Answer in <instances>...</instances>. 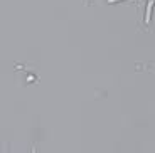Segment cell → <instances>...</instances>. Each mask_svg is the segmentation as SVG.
<instances>
[{"label":"cell","instance_id":"1","mask_svg":"<svg viewBox=\"0 0 155 153\" xmlns=\"http://www.w3.org/2000/svg\"><path fill=\"white\" fill-rule=\"evenodd\" d=\"M152 5H153V0H148V5H147V14H145V24L150 22V14H152Z\"/></svg>","mask_w":155,"mask_h":153},{"label":"cell","instance_id":"2","mask_svg":"<svg viewBox=\"0 0 155 153\" xmlns=\"http://www.w3.org/2000/svg\"><path fill=\"white\" fill-rule=\"evenodd\" d=\"M113 2H118V0H110V4H113Z\"/></svg>","mask_w":155,"mask_h":153}]
</instances>
